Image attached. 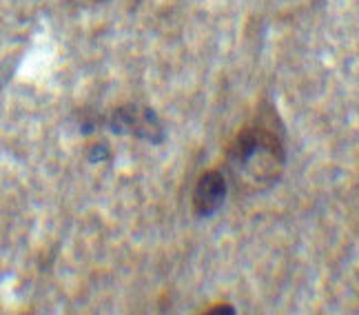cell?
<instances>
[{
    "instance_id": "obj_3",
    "label": "cell",
    "mask_w": 359,
    "mask_h": 315,
    "mask_svg": "<svg viewBox=\"0 0 359 315\" xmlns=\"http://www.w3.org/2000/svg\"><path fill=\"white\" fill-rule=\"evenodd\" d=\"M229 194L226 175L217 169L204 171L193 189V211L198 217H211L224 207Z\"/></svg>"
},
{
    "instance_id": "obj_6",
    "label": "cell",
    "mask_w": 359,
    "mask_h": 315,
    "mask_svg": "<svg viewBox=\"0 0 359 315\" xmlns=\"http://www.w3.org/2000/svg\"><path fill=\"white\" fill-rule=\"evenodd\" d=\"M11 76H13V67H9V65H0V89H3V87L7 85Z\"/></svg>"
},
{
    "instance_id": "obj_5",
    "label": "cell",
    "mask_w": 359,
    "mask_h": 315,
    "mask_svg": "<svg viewBox=\"0 0 359 315\" xmlns=\"http://www.w3.org/2000/svg\"><path fill=\"white\" fill-rule=\"evenodd\" d=\"M204 315H236V309L231 304H215L213 309H206Z\"/></svg>"
},
{
    "instance_id": "obj_1",
    "label": "cell",
    "mask_w": 359,
    "mask_h": 315,
    "mask_svg": "<svg viewBox=\"0 0 359 315\" xmlns=\"http://www.w3.org/2000/svg\"><path fill=\"white\" fill-rule=\"evenodd\" d=\"M286 135L273 107L259 109L226 147V182L242 196H259L280 185L286 171Z\"/></svg>"
},
{
    "instance_id": "obj_7",
    "label": "cell",
    "mask_w": 359,
    "mask_h": 315,
    "mask_svg": "<svg viewBox=\"0 0 359 315\" xmlns=\"http://www.w3.org/2000/svg\"><path fill=\"white\" fill-rule=\"evenodd\" d=\"M87 3H93V5H102V3H109V0H87Z\"/></svg>"
},
{
    "instance_id": "obj_4",
    "label": "cell",
    "mask_w": 359,
    "mask_h": 315,
    "mask_svg": "<svg viewBox=\"0 0 359 315\" xmlns=\"http://www.w3.org/2000/svg\"><path fill=\"white\" fill-rule=\"evenodd\" d=\"M111 158V149H109L107 142H95L87 149V160L91 164H98V162H104Z\"/></svg>"
},
{
    "instance_id": "obj_2",
    "label": "cell",
    "mask_w": 359,
    "mask_h": 315,
    "mask_svg": "<svg viewBox=\"0 0 359 315\" xmlns=\"http://www.w3.org/2000/svg\"><path fill=\"white\" fill-rule=\"evenodd\" d=\"M109 131L116 135H129V138L142 140L149 145H164L167 142V127L156 109L140 102H129L114 109L111 116L104 120Z\"/></svg>"
}]
</instances>
